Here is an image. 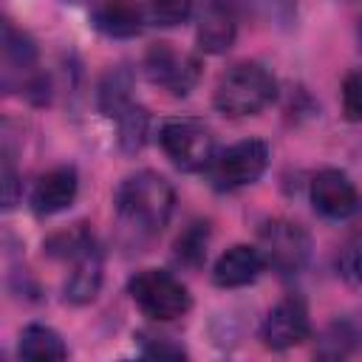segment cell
<instances>
[{
    "mask_svg": "<svg viewBox=\"0 0 362 362\" xmlns=\"http://www.w3.org/2000/svg\"><path fill=\"white\" fill-rule=\"evenodd\" d=\"M20 198V178H17V170L11 164V153L6 150L3 153V206L11 209Z\"/></svg>",
    "mask_w": 362,
    "mask_h": 362,
    "instance_id": "cell-26",
    "label": "cell"
},
{
    "mask_svg": "<svg viewBox=\"0 0 362 362\" xmlns=\"http://www.w3.org/2000/svg\"><path fill=\"white\" fill-rule=\"evenodd\" d=\"M266 269V260L257 246L235 243L229 246L212 266V283L221 288H240L257 280V274Z\"/></svg>",
    "mask_w": 362,
    "mask_h": 362,
    "instance_id": "cell-12",
    "label": "cell"
},
{
    "mask_svg": "<svg viewBox=\"0 0 362 362\" xmlns=\"http://www.w3.org/2000/svg\"><path fill=\"white\" fill-rule=\"evenodd\" d=\"M308 195H311L314 209L331 221L351 218L359 206V192H356L354 181L342 170H334V167H325L311 178Z\"/></svg>",
    "mask_w": 362,
    "mask_h": 362,
    "instance_id": "cell-9",
    "label": "cell"
},
{
    "mask_svg": "<svg viewBox=\"0 0 362 362\" xmlns=\"http://www.w3.org/2000/svg\"><path fill=\"white\" fill-rule=\"evenodd\" d=\"M198 48L206 54H226L238 37V14L229 0H206L198 14Z\"/></svg>",
    "mask_w": 362,
    "mask_h": 362,
    "instance_id": "cell-11",
    "label": "cell"
},
{
    "mask_svg": "<svg viewBox=\"0 0 362 362\" xmlns=\"http://www.w3.org/2000/svg\"><path fill=\"white\" fill-rule=\"evenodd\" d=\"M133 76L127 68H110L99 85V110L110 119H119L127 107H133Z\"/></svg>",
    "mask_w": 362,
    "mask_h": 362,
    "instance_id": "cell-17",
    "label": "cell"
},
{
    "mask_svg": "<svg viewBox=\"0 0 362 362\" xmlns=\"http://www.w3.org/2000/svg\"><path fill=\"white\" fill-rule=\"evenodd\" d=\"M158 144L164 156L184 173H201L209 170L215 158V136L212 130L189 116L167 119L158 130Z\"/></svg>",
    "mask_w": 362,
    "mask_h": 362,
    "instance_id": "cell-4",
    "label": "cell"
},
{
    "mask_svg": "<svg viewBox=\"0 0 362 362\" xmlns=\"http://www.w3.org/2000/svg\"><path fill=\"white\" fill-rule=\"evenodd\" d=\"M277 82L260 62H238L221 74L212 90V105L223 116H255L274 102Z\"/></svg>",
    "mask_w": 362,
    "mask_h": 362,
    "instance_id": "cell-2",
    "label": "cell"
},
{
    "mask_svg": "<svg viewBox=\"0 0 362 362\" xmlns=\"http://www.w3.org/2000/svg\"><path fill=\"white\" fill-rule=\"evenodd\" d=\"M79 192V175L71 164H59V167H51L48 173H42L37 181H34V189H31V209L37 215H57L62 209H68L74 204Z\"/></svg>",
    "mask_w": 362,
    "mask_h": 362,
    "instance_id": "cell-10",
    "label": "cell"
},
{
    "mask_svg": "<svg viewBox=\"0 0 362 362\" xmlns=\"http://www.w3.org/2000/svg\"><path fill=\"white\" fill-rule=\"evenodd\" d=\"M116 124H119V144H122V150H127V153L141 150V144L147 139V127H150L147 110L141 105H133V107H127L116 119Z\"/></svg>",
    "mask_w": 362,
    "mask_h": 362,
    "instance_id": "cell-20",
    "label": "cell"
},
{
    "mask_svg": "<svg viewBox=\"0 0 362 362\" xmlns=\"http://www.w3.org/2000/svg\"><path fill=\"white\" fill-rule=\"evenodd\" d=\"M359 42H362V23H359Z\"/></svg>",
    "mask_w": 362,
    "mask_h": 362,
    "instance_id": "cell-27",
    "label": "cell"
},
{
    "mask_svg": "<svg viewBox=\"0 0 362 362\" xmlns=\"http://www.w3.org/2000/svg\"><path fill=\"white\" fill-rule=\"evenodd\" d=\"M257 249L266 266L280 274H294L311 257V235L288 218H272L257 232Z\"/></svg>",
    "mask_w": 362,
    "mask_h": 362,
    "instance_id": "cell-6",
    "label": "cell"
},
{
    "mask_svg": "<svg viewBox=\"0 0 362 362\" xmlns=\"http://www.w3.org/2000/svg\"><path fill=\"white\" fill-rule=\"evenodd\" d=\"M127 291H130V300L139 305V311L150 320H158V322L178 320L192 305L187 286L178 277H173L170 272H161V269L136 272L127 283Z\"/></svg>",
    "mask_w": 362,
    "mask_h": 362,
    "instance_id": "cell-3",
    "label": "cell"
},
{
    "mask_svg": "<svg viewBox=\"0 0 362 362\" xmlns=\"http://www.w3.org/2000/svg\"><path fill=\"white\" fill-rule=\"evenodd\" d=\"M342 113L348 122H362V68H354L342 79Z\"/></svg>",
    "mask_w": 362,
    "mask_h": 362,
    "instance_id": "cell-24",
    "label": "cell"
},
{
    "mask_svg": "<svg viewBox=\"0 0 362 362\" xmlns=\"http://www.w3.org/2000/svg\"><path fill=\"white\" fill-rule=\"evenodd\" d=\"M90 20L102 34L116 40H130L141 31V8L133 0H96Z\"/></svg>",
    "mask_w": 362,
    "mask_h": 362,
    "instance_id": "cell-14",
    "label": "cell"
},
{
    "mask_svg": "<svg viewBox=\"0 0 362 362\" xmlns=\"http://www.w3.org/2000/svg\"><path fill=\"white\" fill-rule=\"evenodd\" d=\"M337 274L348 286H362V235L348 238L337 252Z\"/></svg>",
    "mask_w": 362,
    "mask_h": 362,
    "instance_id": "cell-22",
    "label": "cell"
},
{
    "mask_svg": "<svg viewBox=\"0 0 362 362\" xmlns=\"http://www.w3.org/2000/svg\"><path fill=\"white\" fill-rule=\"evenodd\" d=\"M206 243H209V223H204V221L189 223L175 238V260L189 269H198L206 257Z\"/></svg>",
    "mask_w": 362,
    "mask_h": 362,
    "instance_id": "cell-18",
    "label": "cell"
},
{
    "mask_svg": "<svg viewBox=\"0 0 362 362\" xmlns=\"http://www.w3.org/2000/svg\"><path fill=\"white\" fill-rule=\"evenodd\" d=\"M17 354L23 359H31V362H59V359L68 356V348H65L62 337L54 328L40 325V322H31L20 334Z\"/></svg>",
    "mask_w": 362,
    "mask_h": 362,
    "instance_id": "cell-16",
    "label": "cell"
},
{
    "mask_svg": "<svg viewBox=\"0 0 362 362\" xmlns=\"http://www.w3.org/2000/svg\"><path fill=\"white\" fill-rule=\"evenodd\" d=\"M356 348V334L348 322H334L322 331L320 342H317V354L328 356V359H342Z\"/></svg>",
    "mask_w": 362,
    "mask_h": 362,
    "instance_id": "cell-21",
    "label": "cell"
},
{
    "mask_svg": "<svg viewBox=\"0 0 362 362\" xmlns=\"http://www.w3.org/2000/svg\"><path fill=\"white\" fill-rule=\"evenodd\" d=\"M266 167H269V144L260 139H243L215 153L206 173L215 189L232 192V189L255 184L266 173Z\"/></svg>",
    "mask_w": 362,
    "mask_h": 362,
    "instance_id": "cell-5",
    "label": "cell"
},
{
    "mask_svg": "<svg viewBox=\"0 0 362 362\" xmlns=\"http://www.w3.org/2000/svg\"><path fill=\"white\" fill-rule=\"evenodd\" d=\"M37 65V45L34 40L20 31L11 20H3V88L14 90V82L25 85L23 79Z\"/></svg>",
    "mask_w": 362,
    "mask_h": 362,
    "instance_id": "cell-13",
    "label": "cell"
},
{
    "mask_svg": "<svg viewBox=\"0 0 362 362\" xmlns=\"http://www.w3.org/2000/svg\"><path fill=\"white\" fill-rule=\"evenodd\" d=\"M71 263H74V272L68 274L62 291H65L68 303L85 305L99 294V286H102V255H99L96 243L90 249H85L79 257H74Z\"/></svg>",
    "mask_w": 362,
    "mask_h": 362,
    "instance_id": "cell-15",
    "label": "cell"
},
{
    "mask_svg": "<svg viewBox=\"0 0 362 362\" xmlns=\"http://www.w3.org/2000/svg\"><path fill=\"white\" fill-rule=\"evenodd\" d=\"M308 334H311V320L300 297H286L277 305H272V311L260 325V339L272 351L294 348L303 339H308Z\"/></svg>",
    "mask_w": 362,
    "mask_h": 362,
    "instance_id": "cell-8",
    "label": "cell"
},
{
    "mask_svg": "<svg viewBox=\"0 0 362 362\" xmlns=\"http://www.w3.org/2000/svg\"><path fill=\"white\" fill-rule=\"evenodd\" d=\"M195 8V0H150V17L158 25H178Z\"/></svg>",
    "mask_w": 362,
    "mask_h": 362,
    "instance_id": "cell-23",
    "label": "cell"
},
{
    "mask_svg": "<svg viewBox=\"0 0 362 362\" xmlns=\"http://www.w3.org/2000/svg\"><path fill=\"white\" fill-rule=\"evenodd\" d=\"M141 345H144V356H170V359H181L187 356V351L175 342H170L167 337H147V334H139Z\"/></svg>",
    "mask_w": 362,
    "mask_h": 362,
    "instance_id": "cell-25",
    "label": "cell"
},
{
    "mask_svg": "<svg viewBox=\"0 0 362 362\" xmlns=\"http://www.w3.org/2000/svg\"><path fill=\"white\" fill-rule=\"evenodd\" d=\"M93 243H96V240H93L90 229H88L85 223H76V226H71V229H62V232L51 235V238L45 240V252H48L51 257H59V260H74V257H79L85 249H90Z\"/></svg>",
    "mask_w": 362,
    "mask_h": 362,
    "instance_id": "cell-19",
    "label": "cell"
},
{
    "mask_svg": "<svg viewBox=\"0 0 362 362\" xmlns=\"http://www.w3.org/2000/svg\"><path fill=\"white\" fill-rule=\"evenodd\" d=\"M113 204H116L119 218L127 226L139 232H158L173 215L175 192L164 175L153 170H141V173L127 175L116 187Z\"/></svg>",
    "mask_w": 362,
    "mask_h": 362,
    "instance_id": "cell-1",
    "label": "cell"
},
{
    "mask_svg": "<svg viewBox=\"0 0 362 362\" xmlns=\"http://www.w3.org/2000/svg\"><path fill=\"white\" fill-rule=\"evenodd\" d=\"M144 76L173 96H187L201 76V62L173 42H153L144 54Z\"/></svg>",
    "mask_w": 362,
    "mask_h": 362,
    "instance_id": "cell-7",
    "label": "cell"
}]
</instances>
